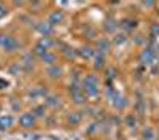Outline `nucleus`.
<instances>
[{
  "label": "nucleus",
  "mask_w": 159,
  "mask_h": 140,
  "mask_svg": "<svg viewBox=\"0 0 159 140\" xmlns=\"http://www.w3.org/2000/svg\"><path fill=\"white\" fill-rule=\"evenodd\" d=\"M7 15H8V8H7V5L0 3V19H2V18H5Z\"/></svg>",
  "instance_id": "4be33fe9"
},
{
  "label": "nucleus",
  "mask_w": 159,
  "mask_h": 140,
  "mask_svg": "<svg viewBox=\"0 0 159 140\" xmlns=\"http://www.w3.org/2000/svg\"><path fill=\"white\" fill-rule=\"evenodd\" d=\"M0 48H2L5 53H15L19 48L18 40L10 34H0Z\"/></svg>",
  "instance_id": "f03ea898"
},
{
  "label": "nucleus",
  "mask_w": 159,
  "mask_h": 140,
  "mask_svg": "<svg viewBox=\"0 0 159 140\" xmlns=\"http://www.w3.org/2000/svg\"><path fill=\"white\" fill-rule=\"evenodd\" d=\"M81 88H83V93L86 94V97H97L100 93L99 80L96 75H86L81 83Z\"/></svg>",
  "instance_id": "f257e3e1"
},
{
  "label": "nucleus",
  "mask_w": 159,
  "mask_h": 140,
  "mask_svg": "<svg viewBox=\"0 0 159 140\" xmlns=\"http://www.w3.org/2000/svg\"><path fill=\"white\" fill-rule=\"evenodd\" d=\"M121 27H124V29H134L135 27V21L124 19V21H121Z\"/></svg>",
  "instance_id": "a211bd4d"
},
{
  "label": "nucleus",
  "mask_w": 159,
  "mask_h": 140,
  "mask_svg": "<svg viewBox=\"0 0 159 140\" xmlns=\"http://www.w3.org/2000/svg\"><path fill=\"white\" fill-rule=\"evenodd\" d=\"M157 61H159V48H157ZM159 64V62H157Z\"/></svg>",
  "instance_id": "393cba45"
},
{
  "label": "nucleus",
  "mask_w": 159,
  "mask_h": 140,
  "mask_svg": "<svg viewBox=\"0 0 159 140\" xmlns=\"http://www.w3.org/2000/svg\"><path fill=\"white\" fill-rule=\"evenodd\" d=\"M76 53L84 57V59H91V57H94L96 54V48H91V46H81L80 49H76Z\"/></svg>",
  "instance_id": "9d476101"
},
{
  "label": "nucleus",
  "mask_w": 159,
  "mask_h": 140,
  "mask_svg": "<svg viewBox=\"0 0 159 140\" xmlns=\"http://www.w3.org/2000/svg\"><path fill=\"white\" fill-rule=\"evenodd\" d=\"M37 124V116L32 111H24L19 116V126L22 129H34Z\"/></svg>",
  "instance_id": "7ed1b4c3"
},
{
  "label": "nucleus",
  "mask_w": 159,
  "mask_h": 140,
  "mask_svg": "<svg viewBox=\"0 0 159 140\" xmlns=\"http://www.w3.org/2000/svg\"><path fill=\"white\" fill-rule=\"evenodd\" d=\"M103 65H105V54L97 53L96 51V54H94V67L96 69H102Z\"/></svg>",
  "instance_id": "dca6fc26"
},
{
  "label": "nucleus",
  "mask_w": 159,
  "mask_h": 140,
  "mask_svg": "<svg viewBox=\"0 0 159 140\" xmlns=\"http://www.w3.org/2000/svg\"><path fill=\"white\" fill-rule=\"evenodd\" d=\"M126 124H127L129 127H135V124H137V120H135V116H134V115H129V116L126 118Z\"/></svg>",
  "instance_id": "412c9836"
},
{
  "label": "nucleus",
  "mask_w": 159,
  "mask_h": 140,
  "mask_svg": "<svg viewBox=\"0 0 159 140\" xmlns=\"http://www.w3.org/2000/svg\"><path fill=\"white\" fill-rule=\"evenodd\" d=\"M40 57V61H42L43 64H46V65L49 67V65H54V64H57L56 61H57V56L52 53V51H46V53H43L42 56H38Z\"/></svg>",
  "instance_id": "6e6552de"
},
{
  "label": "nucleus",
  "mask_w": 159,
  "mask_h": 140,
  "mask_svg": "<svg viewBox=\"0 0 159 140\" xmlns=\"http://www.w3.org/2000/svg\"><path fill=\"white\" fill-rule=\"evenodd\" d=\"M116 27H118V24H115V21L110 18V19H107L105 21V24H103V29H105V32H115L116 30Z\"/></svg>",
  "instance_id": "f3484780"
},
{
  "label": "nucleus",
  "mask_w": 159,
  "mask_h": 140,
  "mask_svg": "<svg viewBox=\"0 0 159 140\" xmlns=\"http://www.w3.org/2000/svg\"><path fill=\"white\" fill-rule=\"evenodd\" d=\"M154 51L151 48H145L142 49V53H140V62L145 64V65H150V64L154 62Z\"/></svg>",
  "instance_id": "39448f33"
},
{
  "label": "nucleus",
  "mask_w": 159,
  "mask_h": 140,
  "mask_svg": "<svg viewBox=\"0 0 159 140\" xmlns=\"http://www.w3.org/2000/svg\"><path fill=\"white\" fill-rule=\"evenodd\" d=\"M64 19H65V15H64L62 10H54V11H51L49 16H48V22L52 25V27H54V25H57V24H61Z\"/></svg>",
  "instance_id": "20e7f679"
},
{
  "label": "nucleus",
  "mask_w": 159,
  "mask_h": 140,
  "mask_svg": "<svg viewBox=\"0 0 159 140\" xmlns=\"http://www.w3.org/2000/svg\"><path fill=\"white\" fill-rule=\"evenodd\" d=\"M111 104L115 105V108H116V110H121V108H126L127 100H126V97H124V96L116 94V97H115V100L111 102Z\"/></svg>",
  "instance_id": "ddd939ff"
},
{
  "label": "nucleus",
  "mask_w": 159,
  "mask_h": 140,
  "mask_svg": "<svg viewBox=\"0 0 159 140\" xmlns=\"http://www.w3.org/2000/svg\"><path fill=\"white\" fill-rule=\"evenodd\" d=\"M126 42V35L124 34H121V35H116V38H115V43L116 45H119V43H124Z\"/></svg>",
  "instance_id": "5701e85b"
},
{
  "label": "nucleus",
  "mask_w": 159,
  "mask_h": 140,
  "mask_svg": "<svg viewBox=\"0 0 159 140\" xmlns=\"http://www.w3.org/2000/svg\"><path fill=\"white\" fill-rule=\"evenodd\" d=\"M151 34H153L154 37L159 35V24H153V25H151Z\"/></svg>",
  "instance_id": "b1692460"
},
{
  "label": "nucleus",
  "mask_w": 159,
  "mask_h": 140,
  "mask_svg": "<svg viewBox=\"0 0 159 140\" xmlns=\"http://www.w3.org/2000/svg\"><path fill=\"white\" fill-rule=\"evenodd\" d=\"M46 73H48V76H51V78H61L62 73H64V70H62L61 65L54 64V65H49V67L46 69Z\"/></svg>",
  "instance_id": "1a4fd4ad"
},
{
  "label": "nucleus",
  "mask_w": 159,
  "mask_h": 140,
  "mask_svg": "<svg viewBox=\"0 0 159 140\" xmlns=\"http://www.w3.org/2000/svg\"><path fill=\"white\" fill-rule=\"evenodd\" d=\"M143 138H145V140H153V138H154V132H153V129H150V127L143 129Z\"/></svg>",
  "instance_id": "6ab92c4d"
},
{
  "label": "nucleus",
  "mask_w": 159,
  "mask_h": 140,
  "mask_svg": "<svg viewBox=\"0 0 159 140\" xmlns=\"http://www.w3.org/2000/svg\"><path fill=\"white\" fill-rule=\"evenodd\" d=\"M37 30L42 34V37H51L54 27H52V25L46 21V22H38V24H37Z\"/></svg>",
  "instance_id": "0eeeda50"
},
{
  "label": "nucleus",
  "mask_w": 159,
  "mask_h": 140,
  "mask_svg": "<svg viewBox=\"0 0 159 140\" xmlns=\"http://www.w3.org/2000/svg\"><path fill=\"white\" fill-rule=\"evenodd\" d=\"M81 113H78V111H70L69 113V116H67V121L70 126H78L80 121H81Z\"/></svg>",
  "instance_id": "4468645a"
},
{
  "label": "nucleus",
  "mask_w": 159,
  "mask_h": 140,
  "mask_svg": "<svg viewBox=\"0 0 159 140\" xmlns=\"http://www.w3.org/2000/svg\"><path fill=\"white\" fill-rule=\"evenodd\" d=\"M52 45H54V42L51 40V37H42V38L38 40V43H37L38 48H42V49H45V51H49Z\"/></svg>",
  "instance_id": "f8f14e48"
},
{
  "label": "nucleus",
  "mask_w": 159,
  "mask_h": 140,
  "mask_svg": "<svg viewBox=\"0 0 159 140\" xmlns=\"http://www.w3.org/2000/svg\"><path fill=\"white\" fill-rule=\"evenodd\" d=\"M32 113L35 115L37 118H38V116H43V115H45V105H38V107H35V108L32 110Z\"/></svg>",
  "instance_id": "aec40b11"
},
{
  "label": "nucleus",
  "mask_w": 159,
  "mask_h": 140,
  "mask_svg": "<svg viewBox=\"0 0 159 140\" xmlns=\"http://www.w3.org/2000/svg\"><path fill=\"white\" fill-rule=\"evenodd\" d=\"M45 105L51 107V108H56V107L61 105V99L57 96H54V94H49V96L45 97Z\"/></svg>",
  "instance_id": "9b49d317"
},
{
  "label": "nucleus",
  "mask_w": 159,
  "mask_h": 140,
  "mask_svg": "<svg viewBox=\"0 0 159 140\" xmlns=\"http://www.w3.org/2000/svg\"><path fill=\"white\" fill-rule=\"evenodd\" d=\"M108 48H110V43H108V40H105V38H102V40H99V42H97L96 51H97V53H102V54H105V53L108 51Z\"/></svg>",
  "instance_id": "2eb2a0df"
},
{
  "label": "nucleus",
  "mask_w": 159,
  "mask_h": 140,
  "mask_svg": "<svg viewBox=\"0 0 159 140\" xmlns=\"http://www.w3.org/2000/svg\"><path fill=\"white\" fill-rule=\"evenodd\" d=\"M13 126H15L13 115H2V116H0V131H8Z\"/></svg>",
  "instance_id": "423d86ee"
}]
</instances>
